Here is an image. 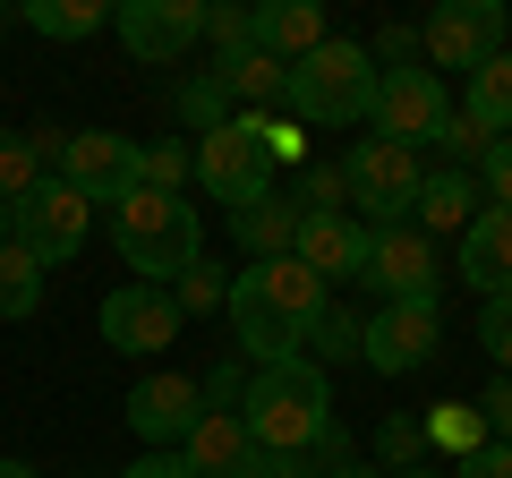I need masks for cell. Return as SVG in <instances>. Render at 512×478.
Instances as JSON below:
<instances>
[{
  "label": "cell",
  "mask_w": 512,
  "mask_h": 478,
  "mask_svg": "<svg viewBox=\"0 0 512 478\" xmlns=\"http://www.w3.org/2000/svg\"><path fill=\"white\" fill-rule=\"evenodd\" d=\"M9 239H18V231H9V205H0V248H9Z\"/></svg>",
  "instance_id": "obj_47"
},
{
  "label": "cell",
  "mask_w": 512,
  "mask_h": 478,
  "mask_svg": "<svg viewBox=\"0 0 512 478\" xmlns=\"http://www.w3.org/2000/svg\"><path fill=\"white\" fill-rule=\"evenodd\" d=\"M384 478H453V470H436V461H419V470H384Z\"/></svg>",
  "instance_id": "obj_45"
},
{
  "label": "cell",
  "mask_w": 512,
  "mask_h": 478,
  "mask_svg": "<svg viewBox=\"0 0 512 478\" xmlns=\"http://www.w3.org/2000/svg\"><path fill=\"white\" fill-rule=\"evenodd\" d=\"M188 180L205 188V197L239 205L256 197V188H274V154H265V111H231L214 137H197V154H188Z\"/></svg>",
  "instance_id": "obj_5"
},
{
  "label": "cell",
  "mask_w": 512,
  "mask_h": 478,
  "mask_svg": "<svg viewBox=\"0 0 512 478\" xmlns=\"http://www.w3.org/2000/svg\"><path fill=\"white\" fill-rule=\"evenodd\" d=\"M291 231H299V214H291V197H282V188H256V197L231 205V239L248 248V265L291 257Z\"/></svg>",
  "instance_id": "obj_19"
},
{
  "label": "cell",
  "mask_w": 512,
  "mask_h": 478,
  "mask_svg": "<svg viewBox=\"0 0 512 478\" xmlns=\"http://www.w3.org/2000/svg\"><path fill=\"white\" fill-rule=\"evenodd\" d=\"M180 180H188V146H137V188H154V197H180Z\"/></svg>",
  "instance_id": "obj_34"
},
{
  "label": "cell",
  "mask_w": 512,
  "mask_h": 478,
  "mask_svg": "<svg viewBox=\"0 0 512 478\" xmlns=\"http://www.w3.org/2000/svg\"><path fill=\"white\" fill-rule=\"evenodd\" d=\"M419 461H427V419L393 410V419L376 427V470H419Z\"/></svg>",
  "instance_id": "obj_30"
},
{
  "label": "cell",
  "mask_w": 512,
  "mask_h": 478,
  "mask_svg": "<svg viewBox=\"0 0 512 478\" xmlns=\"http://www.w3.org/2000/svg\"><path fill=\"white\" fill-rule=\"evenodd\" d=\"M248 376H256V368H214V376L197 385V402H205V410H239V402H248Z\"/></svg>",
  "instance_id": "obj_38"
},
{
  "label": "cell",
  "mask_w": 512,
  "mask_h": 478,
  "mask_svg": "<svg viewBox=\"0 0 512 478\" xmlns=\"http://www.w3.org/2000/svg\"><path fill=\"white\" fill-rule=\"evenodd\" d=\"M111 478H188V470H180V453H137L128 470H111Z\"/></svg>",
  "instance_id": "obj_43"
},
{
  "label": "cell",
  "mask_w": 512,
  "mask_h": 478,
  "mask_svg": "<svg viewBox=\"0 0 512 478\" xmlns=\"http://www.w3.org/2000/svg\"><path fill=\"white\" fill-rule=\"evenodd\" d=\"M470 180H478V197H487V205H504V214H512V137H495V146L478 154Z\"/></svg>",
  "instance_id": "obj_36"
},
{
  "label": "cell",
  "mask_w": 512,
  "mask_h": 478,
  "mask_svg": "<svg viewBox=\"0 0 512 478\" xmlns=\"http://www.w3.org/2000/svg\"><path fill=\"white\" fill-rule=\"evenodd\" d=\"M111 26H120V43H128L137 69H180L205 43V0H120Z\"/></svg>",
  "instance_id": "obj_9"
},
{
  "label": "cell",
  "mask_w": 512,
  "mask_h": 478,
  "mask_svg": "<svg viewBox=\"0 0 512 478\" xmlns=\"http://www.w3.org/2000/svg\"><path fill=\"white\" fill-rule=\"evenodd\" d=\"M478 419H487V436H495V444H512V376H495V385H487Z\"/></svg>",
  "instance_id": "obj_41"
},
{
  "label": "cell",
  "mask_w": 512,
  "mask_h": 478,
  "mask_svg": "<svg viewBox=\"0 0 512 478\" xmlns=\"http://www.w3.org/2000/svg\"><path fill=\"white\" fill-rule=\"evenodd\" d=\"M367 60H376V69H410V60H419V26H384Z\"/></svg>",
  "instance_id": "obj_40"
},
{
  "label": "cell",
  "mask_w": 512,
  "mask_h": 478,
  "mask_svg": "<svg viewBox=\"0 0 512 478\" xmlns=\"http://www.w3.org/2000/svg\"><path fill=\"white\" fill-rule=\"evenodd\" d=\"M291 257L308 265L325 291H333V282H359V274H367V222H359V214H299Z\"/></svg>",
  "instance_id": "obj_16"
},
{
  "label": "cell",
  "mask_w": 512,
  "mask_h": 478,
  "mask_svg": "<svg viewBox=\"0 0 512 478\" xmlns=\"http://www.w3.org/2000/svg\"><path fill=\"white\" fill-rule=\"evenodd\" d=\"M43 180H52V163H43V154H35V137H9V129H0V205L35 197Z\"/></svg>",
  "instance_id": "obj_26"
},
{
  "label": "cell",
  "mask_w": 512,
  "mask_h": 478,
  "mask_svg": "<svg viewBox=\"0 0 512 478\" xmlns=\"http://www.w3.org/2000/svg\"><path fill=\"white\" fill-rule=\"evenodd\" d=\"M316 43H333L316 0H265V9H256V52H274L282 69H291V60H308Z\"/></svg>",
  "instance_id": "obj_21"
},
{
  "label": "cell",
  "mask_w": 512,
  "mask_h": 478,
  "mask_svg": "<svg viewBox=\"0 0 512 478\" xmlns=\"http://www.w3.org/2000/svg\"><path fill=\"white\" fill-rule=\"evenodd\" d=\"M436 146H444V154H453V163H478V154H487V146H495V137H487V129H478L470 111H453V120H444V129H436Z\"/></svg>",
  "instance_id": "obj_37"
},
{
  "label": "cell",
  "mask_w": 512,
  "mask_h": 478,
  "mask_svg": "<svg viewBox=\"0 0 512 478\" xmlns=\"http://www.w3.org/2000/svg\"><path fill=\"white\" fill-rule=\"evenodd\" d=\"M504 35H512L504 0H444L436 18L419 26V60H427L436 77H444V69L470 77V69H487V60L504 52Z\"/></svg>",
  "instance_id": "obj_8"
},
{
  "label": "cell",
  "mask_w": 512,
  "mask_h": 478,
  "mask_svg": "<svg viewBox=\"0 0 512 478\" xmlns=\"http://www.w3.org/2000/svg\"><path fill=\"white\" fill-rule=\"evenodd\" d=\"M18 18L35 26V35H52V43H86L94 26L111 18V9H103V0H26Z\"/></svg>",
  "instance_id": "obj_25"
},
{
  "label": "cell",
  "mask_w": 512,
  "mask_h": 478,
  "mask_svg": "<svg viewBox=\"0 0 512 478\" xmlns=\"http://www.w3.org/2000/svg\"><path fill=\"white\" fill-rule=\"evenodd\" d=\"M256 478H325L308 453H256Z\"/></svg>",
  "instance_id": "obj_42"
},
{
  "label": "cell",
  "mask_w": 512,
  "mask_h": 478,
  "mask_svg": "<svg viewBox=\"0 0 512 478\" xmlns=\"http://www.w3.org/2000/svg\"><path fill=\"white\" fill-rule=\"evenodd\" d=\"M180 120H188L197 137H214L222 120H231V94H222V77H188V86H180Z\"/></svg>",
  "instance_id": "obj_32"
},
{
  "label": "cell",
  "mask_w": 512,
  "mask_h": 478,
  "mask_svg": "<svg viewBox=\"0 0 512 478\" xmlns=\"http://www.w3.org/2000/svg\"><path fill=\"white\" fill-rule=\"evenodd\" d=\"M222 299H231V282H222V265H188V274L180 282H171V308H180V325H188V316H205V308H222Z\"/></svg>",
  "instance_id": "obj_31"
},
{
  "label": "cell",
  "mask_w": 512,
  "mask_h": 478,
  "mask_svg": "<svg viewBox=\"0 0 512 478\" xmlns=\"http://www.w3.org/2000/svg\"><path fill=\"white\" fill-rule=\"evenodd\" d=\"M239 419H248L256 453H308V444L333 427V385H325V368H316V359L256 368V376H248V402H239Z\"/></svg>",
  "instance_id": "obj_2"
},
{
  "label": "cell",
  "mask_w": 512,
  "mask_h": 478,
  "mask_svg": "<svg viewBox=\"0 0 512 478\" xmlns=\"http://www.w3.org/2000/svg\"><path fill=\"white\" fill-rule=\"evenodd\" d=\"M299 359H316V368H342V359H359V316L325 299V316L308 325V350H299Z\"/></svg>",
  "instance_id": "obj_27"
},
{
  "label": "cell",
  "mask_w": 512,
  "mask_h": 478,
  "mask_svg": "<svg viewBox=\"0 0 512 478\" xmlns=\"http://www.w3.org/2000/svg\"><path fill=\"white\" fill-rule=\"evenodd\" d=\"M43 282H52V265L35 257V248H0V325H18V316H35L43 308Z\"/></svg>",
  "instance_id": "obj_22"
},
{
  "label": "cell",
  "mask_w": 512,
  "mask_h": 478,
  "mask_svg": "<svg viewBox=\"0 0 512 478\" xmlns=\"http://www.w3.org/2000/svg\"><path fill=\"white\" fill-rule=\"evenodd\" d=\"M94 325H103V342L128 350V359H154V350L180 342V308H171V291H154V282H120Z\"/></svg>",
  "instance_id": "obj_14"
},
{
  "label": "cell",
  "mask_w": 512,
  "mask_h": 478,
  "mask_svg": "<svg viewBox=\"0 0 512 478\" xmlns=\"http://www.w3.org/2000/svg\"><path fill=\"white\" fill-rule=\"evenodd\" d=\"M478 350H487L495 376H512V299H487L478 308Z\"/></svg>",
  "instance_id": "obj_35"
},
{
  "label": "cell",
  "mask_w": 512,
  "mask_h": 478,
  "mask_svg": "<svg viewBox=\"0 0 512 478\" xmlns=\"http://www.w3.org/2000/svg\"><path fill=\"white\" fill-rule=\"evenodd\" d=\"M436 333H444L436 299H384V308L359 325V359L376 376H419L427 359H436Z\"/></svg>",
  "instance_id": "obj_10"
},
{
  "label": "cell",
  "mask_w": 512,
  "mask_h": 478,
  "mask_svg": "<svg viewBox=\"0 0 512 478\" xmlns=\"http://www.w3.org/2000/svg\"><path fill=\"white\" fill-rule=\"evenodd\" d=\"M60 180L77 188L86 205H120L128 188H137V137H120V129H77V137H60Z\"/></svg>",
  "instance_id": "obj_12"
},
{
  "label": "cell",
  "mask_w": 512,
  "mask_h": 478,
  "mask_svg": "<svg viewBox=\"0 0 512 478\" xmlns=\"http://www.w3.org/2000/svg\"><path fill=\"white\" fill-rule=\"evenodd\" d=\"M461 282L478 299H512V214L504 205H478V222L461 231Z\"/></svg>",
  "instance_id": "obj_18"
},
{
  "label": "cell",
  "mask_w": 512,
  "mask_h": 478,
  "mask_svg": "<svg viewBox=\"0 0 512 478\" xmlns=\"http://www.w3.org/2000/svg\"><path fill=\"white\" fill-rule=\"evenodd\" d=\"M214 77H222L231 103H256V111H265V103H282V77H291V69H282L274 52H239V60H222Z\"/></svg>",
  "instance_id": "obj_24"
},
{
  "label": "cell",
  "mask_w": 512,
  "mask_h": 478,
  "mask_svg": "<svg viewBox=\"0 0 512 478\" xmlns=\"http://www.w3.org/2000/svg\"><path fill=\"white\" fill-rule=\"evenodd\" d=\"M487 444V419H478V402H444L436 419H427V453H478Z\"/></svg>",
  "instance_id": "obj_29"
},
{
  "label": "cell",
  "mask_w": 512,
  "mask_h": 478,
  "mask_svg": "<svg viewBox=\"0 0 512 478\" xmlns=\"http://www.w3.org/2000/svg\"><path fill=\"white\" fill-rule=\"evenodd\" d=\"M367 291H384V299H436V282H444V265H436V239L427 231H410V222H393V231H367Z\"/></svg>",
  "instance_id": "obj_13"
},
{
  "label": "cell",
  "mask_w": 512,
  "mask_h": 478,
  "mask_svg": "<svg viewBox=\"0 0 512 478\" xmlns=\"http://www.w3.org/2000/svg\"><path fill=\"white\" fill-rule=\"evenodd\" d=\"M205 419V402H197V385L188 376H171V368H154L146 385L128 393V427L146 436V453H180L188 444V427Z\"/></svg>",
  "instance_id": "obj_15"
},
{
  "label": "cell",
  "mask_w": 512,
  "mask_h": 478,
  "mask_svg": "<svg viewBox=\"0 0 512 478\" xmlns=\"http://www.w3.org/2000/svg\"><path fill=\"white\" fill-rule=\"evenodd\" d=\"M111 239H120L128 274L154 282V291H171V282L205 257L197 205H188V197H154V188H128V197L111 205Z\"/></svg>",
  "instance_id": "obj_3"
},
{
  "label": "cell",
  "mask_w": 512,
  "mask_h": 478,
  "mask_svg": "<svg viewBox=\"0 0 512 478\" xmlns=\"http://www.w3.org/2000/svg\"><path fill=\"white\" fill-rule=\"evenodd\" d=\"M367 120H376L384 146L419 154V137L436 146V129L453 120V94H444V77L427 69V60H410V69H376V103H367Z\"/></svg>",
  "instance_id": "obj_7"
},
{
  "label": "cell",
  "mask_w": 512,
  "mask_h": 478,
  "mask_svg": "<svg viewBox=\"0 0 512 478\" xmlns=\"http://www.w3.org/2000/svg\"><path fill=\"white\" fill-rule=\"evenodd\" d=\"M180 470L188 478H256V436L239 410H205L180 444Z\"/></svg>",
  "instance_id": "obj_17"
},
{
  "label": "cell",
  "mask_w": 512,
  "mask_h": 478,
  "mask_svg": "<svg viewBox=\"0 0 512 478\" xmlns=\"http://www.w3.org/2000/svg\"><path fill=\"white\" fill-rule=\"evenodd\" d=\"M9 231H18V248H35L43 265H69L77 248H86V231H94V205H86V197H77V188L52 171L35 197L9 205Z\"/></svg>",
  "instance_id": "obj_11"
},
{
  "label": "cell",
  "mask_w": 512,
  "mask_h": 478,
  "mask_svg": "<svg viewBox=\"0 0 512 478\" xmlns=\"http://www.w3.org/2000/svg\"><path fill=\"white\" fill-rule=\"evenodd\" d=\"M453 478H512V444H495V436H487L478 453H461V461H453Z\"/></svg>",
  "instance_id": "obj_39"
},
{
  "label": "cell",
  "mask_w": 512,
  "mask_h": 478,
  "mask_svg": "<svg viewBox=\"0 0 512 478\" xmlns=\"http://www.w3.org/2000/svg\"><path fill=\"white\" fill-rule=\"evenodd\" d=\"M282 103H291L299 129H359L367 103H376V60H367V43H316L308 60H291Z\"/></svg>",
  "instance_id": "obj_4"
},
{
  "label": "cell",
  "mask_w": 512,
  "mask_h": 478,
  "mask_svg": "<svg viewBox=\"0 0 512 478\" xmlns=\"http://www.w3.org/2000/svg\"><path fill=\"white\" fill-rule=\"evenodd\" d=\"M461 111H470L487 137H512V52H495L487 69H470V94H461Z\"/></svg>",
  "instance_id": "obj_23"
},
{
  "label": "cell",
  "mask_w": 512,
  "mask_h": 478,
  "mask_svg": "<svg viewBox=\"0 0 512 478\" xmlns=\"http://www.w3.org/2000/svg\"><path fill=\"white\" fill-rule=\"evenodd\" d=\"M325 299L333 291L299 257H265V265H248V274H231L222 316H231L239 359H248V368H282V359H299V350H308V325L325 316Z\"/></svg>",
  "instance_id": "obj_1"
},
{
  "label": "cell",
  "mask_w": 512,
  "mask_h": 478,
  "mask_svg": "<svg viewBox=\"0 0 512 478\" xmlns=\"http://www.w3.org/2000/svg\"><path fill=\"white\" fill-rule=\"evenodd\" d=\"M205 43H214L222 60L256 52V9H239V0H222V9H205Z\"/></svg>",
  "instance_id": "obj_33"
},
{
  "label": "cell",
  "mask_w": 512,
  "mask_h": 478,
  "mask_svg": "<svg viewBox=\"0 0 512 478\" xmlns=\"http://www.w3.org/2000/svg\"><path fill=\"white\" fill-rule=\"evenodd\" d=\"M342 197L359 205V222L367 231H393V222H410V197H419V154L410 146H384V137H367V146H350L342 163Z\"/></svg>",
  "instance_id": "obj_6"
},
{
  "label": "cell",
  "mask_w": 512,
  "mask_h": 478,
  "mask_svg": "<svg viewBox=\"0 0 512 478\" xmlns=\"http://www.w3.org/2000/svg\"><path fill=\"white\" fill-rule=\"evenodd\" d=\"M325 478H384V470H376V461H333Z\"/></svg>",
  "instance_id": "obj_44"
},
{
  "label": "cell",
  "mask_w": 512,
  "mask_h": 478,
  "mask_svg": "<svg viewBox=\"0 0 512 478\" xmlns=\"http://www.w3.org/2000/svg\"><path fill=\"white\" fill-rule=\"evenodd\" d=\"M478 205H487V197H478L470 171H427L419 197H410V231H427V239H436V231H470Z\"/></svg>",
  "instance_id": "obj_20"
},
{
  "label": "cell",
  "mask_w": 512,
  "mask_h": 478,
  "mask_svg": "<svg viewBox=\"0 0 512 478\" xmlns=\"http://www.w3.org/2000/svg\"><path fill=\"white\" fill-rule=\"evenodd\" d=\"M0 478H43V470H35V461H0Z\"/></svg>",
  "instance_id": "obj_46"
},
{
  "label": "cell",
  "mask_w": 512,
  "mask_h": 478,
  "mask_svg": "<svg viewBox=\"0 0 512 478\" xmlns=\"http://www.w3.org/2000/svg\"><path fill=\"white\" fill-rule=\"evenodd\" d=\"M282 197H291V214H350V197H342V171H333V163H299Z\"/></svg>",
  "instance_id": "obj_28"
}]
</instances>
